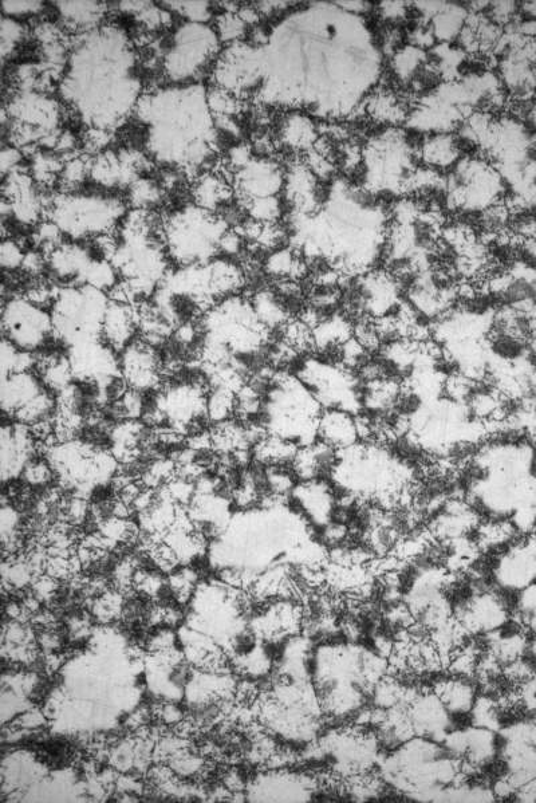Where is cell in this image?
<instances>
[{"instance_id":"cell-1","label":"cell","mask_w":536,"mask_h":803,"mask_svg":"<svg viewBox=\"0 0 536 803\" xmlns=\"http://www.w3.org/2000/svg\"><path fill=\"white\" fill-rule=\"evenodd\" d=\"M134 57L121 31H92L74 50L70 72L63 78V97L73 101L94 129L112 131L139 102Z\"/></svg>"},{"instance_id":"cell-2","label":"cell","mask_w":536,"mask_h":803,"mask_svg":"<svg viewBox=\"0 0 536 803\" xmlns=\"http://www.w3.org/2000/svg\"><path fill=\"white\" fill-rule=\"evenodd\" d=\"M136 108L141 120L152 125L149 149L157 160L197 168L214 152L218 132L201 86L147 94Z\"/></svg>"},{"instance_id":"cell-3","label":"cell","mask_w":536,"mask_h":803,"mask_svg":"<svg viewBox=\"0 0 536 803\" xmlns=\"http://www.w3.org/2000/svg\"><path fill=\"white\" fill-rule=\"evenodd\" d=\"M228 224L214 212L185 207L168 220L165 239L169 253L181 266L204 265L219 251Z\"/></svg>"},{"instance_id":"cell-4","label":"cell","mask_w":536,"mask_h":803,"mask_svg":"<svg viewBox=\"0 0 536 803\" xmlns=\"http://www.w3.org/2000/svg\"><path fill=\"white\" fill-rule=\"evenodd\" d=\"M51 222L74 239L110 234L125 214L120 200L101 196L62 195L50 203Z\"/></svg>"},{"instance_id":"cell-5","label":"cell","mask_w":536,"mask_h":803,"mask_svg":"<svg viewBox=\"0 0 536 803\" xmlns=\"http://www.w3.org/2000/svg\"><path fill=\"white\" fill-rule=\"evenodd\" d=\"M219 49L216 31L197 23H187L177 30L171 50L165 57V72L175 82L195 78L206 68Z\"/></svg>"},{"instance_id":"cell-6","label":"cell","mask_w":536,"mask_h":803,"mask_svg":"<svg viewBox=\"0 0 536 803\" xmlns=\"http://www.w3.org/2000/svg\"><path fill=\"white\" fill-rule=\"evenodd\" d=\"M3 334L21 350L38 349L53 338V318L27 301L26 298H11L3 307Z\"/></svg>"},{"instance_id":"cell-7","label":"cell","mask_w":536,"mask_h":803,"mask_svg":"<svg viewBox=\"0 0 536 803\" xmlns=\"http://www.w3.org/2000/svg\"><path fill=\"white\" fill-rule=\"evenodd\" d=\"M453 617L469 635L486 636L507 624L508 606L499 594L479 590L453 608Z\"/></svg>"},{"instance_id":"cell-8","label":"cell","mask_w":536,"mask_h":803,"mask_svg":"<svg viewBox=\"0 0 536 803\" xmlns=\"http://www.w3.org/2000/svg\"><path fill=\"white\" fill-rule=\"evenodd\" d=\"M161 364L163 358L160 357L157 348L139 338L122 350L121 375L129 388L143 393L157 391L164 383Z\"/></svg>"},{"instance_id":"cell-9","label":"cell","mask_w":536,"mask_h":803,"mask_svg":"<svg viewBox=\"0 0 536 803\" xmlns=\"http://www.w3.org/2000/svg\"><path fill=\"white\" fill-rule=\"evenodd\" d=\"M494 578L500 588L522 590L536 581V543L516 541L498 555Z\"/></svg>"},{"instance_id":"cell-10","label":"cell","mask_w":536,"mask_h":803,"mask_svg":"<svg viewBox=\"0 0 536 803\" xmlns=\"http://www.w3.org/2000/svg\"><path fill=\"white\" fill-rule=\"evenodd\" d=\"M302 510L303 518L315 527H325L333 521L337 507V488L330 479H314L301 482L291 494Z\"/></svg>"},{"instance_id":"cell-11","label":"cell","mask_w":536,"mask_h":803,"mask_svg":"<svg viewBox=\"0 0 536 803\" xmlns=\"http://www.w3.org/2000/svg\"><path fill=\"white\" fill-rule=\"evenodd\" d=\"M283 173L274 161L252 159L250 164L235 173V190L240 203L251 199L273 198L281 191Z\"/></svg>"},{"instance_id":"cell-12","label":"cell","mask_w":536,"mask_h":803,"mask_svg":"<svg viewBox=\"0 0 536 803\" xmlns=\"http://www.w3.org/2000/svg\"><path fill=\"white\" fill-rule=\"evenodd\" d=\"M409 720L416 736L443 743L451 727V714L435 692H419L408 704Z\"/></svg>"},{"instance_id":"cell-13","label":"cell","mask_w":536,"mask_h":803,"mask_svg":"<svg viewBox=\"0 0 536 803\" xmlns=\"http://www.w3.org/2000/svg\"><path fill=\"white\" fill-rule=\"evenodd\" d=\"M3 195L14 215L23 224L37 223L45 211V200L35 187L33 179L26 173L15 169L3 177Z\"/></svg>"},{"instance_id":"cell-14","label":"cell","mask_w":536,"mask_h":803,"mask_svg":"<svg viewBox=\"0 0 536 803\" xmlns=\"http://www.w3.org/2000/svg\"><path fill=\"white\" fill-rule=\"evenodd\" d=\"M318 440L337 451L348 450L360 443L356 413L345 409H322L318 419Z\"/></svg>"},{"instance_id":"cell-15","label":"cell","mask_w":536,"mask_h":803,"mask_svg":"<svg viewBox=\"0 0 536 803\" xmlns=\"http://www.w3.org/2000/svg\"><path fill=\"white\" fill-rule=\"evenodd\" d=\"M139 329L136 309L128 303L109 301L102 322L101 340L114 352L124 350Z\"/></svg>"},{"instance_id":"cell-16","label":"cell","mask_w":536,"mask_h":803,"mask_svg":"<svg viewBox=\"0 0 536 803\" xmlns=\"http://www.w3.org/2000/svg\"><path fill=\"white\" fill-rule=\"evenodd\" d=\"M433 692L443 702L451 715H465L471 712L478 699L475 683L468 677L451 676L437 680Z\"/></svg>"},{"instance_id":"cell-17","label":"cell","mask_w":536,"mask_h":803,"mask_svg":"<svg viewBox=\"0 0 536 803\" xmlns=\"http://www.w3.org/2000/svg\"><path fill=\"white\" fill-rule=\"evenodd\" d=\"M47 389L33 372L15 373L2 379V408L10 417Z\"/></svg>"},{"instance_id":"cell-18","label":"cell","mask_w":536,"mask_h":803,"mask_svg":"<svg viewBox=\"0 0 536 803\" xmlns=\"http://www.w3.org/2000/svg\"><path fill=\"white\" fill-rule=\"evenodd\" d=\"M299 447L293 440L278 435H267L266 438L252 447V458L262 467L290 466L297 456Z\"/></svg>"},{"instance_id":"cell-19","label":"cell","mask_w":536,"mask_h":803,"mask_svg":"<svg viewBox=\"0 0 536 803\" xmlns=\"http://www.w3.org/2000/svg\"><path fill=\"white\" fill-rule=\"evenodd\" d=\"M193 198H195L197 207L215 212L232 199V188L222 175L208 173L196 181L195 187H193Z\"/></svg>"},{"instance_id":"cell-20","label":"cell","mask_w":536,"mask_h":803,"mask_svg":"<svg viewBox=\"0 0 536 803\" xmlns=\"http://www.w3.org/2000/svg\"><path fill=\"white\" fill-rule=\"evenodd\" d=\"M57 5L65 21L74 27L88 29L98 25L104 17L105 7L98 2H59Z\"/></svg>"},{"instance_id":"cell-21","label":"cell","mask_w":536,"mask_h":803,"mask_svg":"<svg viewBox=\"0 0 536 803\" xmlns=\"http://www.w3.org/2000/svg\"><path fill=\"white\" fill-rule=\"evenodd\" d=\"M55 409H57V397L49 389H45L29 403L23 405L21 409H18L14 413L13 419L15 423L29 425L30 427V425L38 423V421L46 419V417L53 416Z\"/></svg>"},{"instance_id":"cell-22","label":"cell","mask_w":536,"mask_h":803,"mask_svg":"<svg viewBox=\"0 0 536 803\" xmlns=\"http://www.w3.org/2000/svg\"><path fill=\"white\" fill-rule=\"evenodd\" d=\"M236 393L224 387H211L207 395V416L210 423L218 424L234 419Z\"/></svg>"},{"instance_id":"cell-23","label":"cell","mask_w":536,"mask_h":803,"mask_svg":"<svg viewBox=\"0 0 536 803\" xmlns=\"http://www.w3.org/2000/svg\"><path fill=\"white\" fill-rule=\"evenodd\" d=\"M129 199L134 210H149L163 200V190L153 180L137 179L130 185Z\"/></svg>"},{"instance_id":"cell-24","label":"cell","mask_w":536,"mask_h":803,"mask_svg":"<svg viewBox=\"0 0 536 803\" xmlns=\"http://www.w3.org/2000/svg\"><path fill=\"white\" fill-rule=\"evenodd\" d=\"M207 105L212 116L234 117L242 110V101L223 88L208 90Z\"/></svg>"},{"instance_id":"cell-25","label":"cell","mask_w":536,"mask_h":803,"mask_svg":"<svg viewBox=\"0 0 536 803\" xmlns=\"http://www.w3.org/2000/svg\"><path fill=\"white\" fill-rule=\"evenodd\" d=\"M55 476L57 475H55L54 468L51 466L49 460L37 456V458L31 459L30 462L26 464L21 478L23 483H26L27 486L43 488L49 487V484L53 482Z\"/></svg>"},{"instance_id":"cell-26","label":"cell","mask_w":536,"mask_h":803,"mask_svg":"<svg viewBox=\"0 0 536 803\" xmlns=\"http://www.w3.org/2000/svg\"><path fill=\"white\" fill-rule=\"evenodd\" d=\"M164 5L188 19L189 23L204 25L211 19V6L208 2H165Z\"/></svg>"},{"instance_id":"cell-27","label":"cell","mask_w":536,"mask_h":803,"mask_svg":"<svg viewBox=\"0 0 536 803\" xmlns=\"http://www.w3.org/2000/svg\"><path fill=\"white\" fill-rule=\"evenodd\" d=\"M246 23L238 17V14L226 13L220 15L216 21V34L219 41L235 43L246 33Z\"/></svg>"},{"instance_id":"cell-28","label":"cell","mask_w":536,"mask_h":803,"mask_svg":"<svg viewBox=\"0 0 536 803\" xmlns=\"http://www.w3.org/2000/svg\"><path fill=\"white\" fill-rule=\"evenodd\" d=\"M90 163L92 161L85 160L82 156L66 160L65 167L62 169L63 183L67 187H76V185L81 184L90 173Z\"/></svg>"},{"instance_id":"cell-29","label":"cell","mask_w":536,"mask_h":803,"mask_svg":"<svg viewBox=\"0 0 536 803\" xmlns=\"http://www.w3.org/2000/svg\"><path fill=\"white\" fill-rule=\"evenodd\" d=\"M23 26L15 22L13 18L3 17L2 19V57L6 61L7 55L13 53L15 47L23 39Z\"/></svg>"},{"instance_id":"cell-30","label":"cell","mask_w":536,"mask_h":803,"mask_svg":"<svg viewBox=\"0 0 536 803\" xmlns=\"http://www.w3.org/2000/svg\"><path fill=\"white\" fill-rule=\"evenodd\" d=\"M25 255L22 247L15 240H5L2 243V251H0V263H2L3 269L14 271L22 267Z\"/></svg>"},{"instance_id":"cell-31","label":"cell","mask_w":536,"mask_h":803,"mask_svg":"<svg viewBox=\"0 0 536 803\" xmlns=\"http://www.w3.org/2000/svg\"><path fill=\"white\" fill-rule=\"evenodd\" d=\"M45 7L42 2H3V17H25L38 14Z\"/></svg>"},{"instance_id":"cell-32","label":"cell","mask_w":536,"mask_h":803,"mask_svg":"<svg viewBox=\"0 0 536 803\" xmlns=\"http://www.w3.org/2000/svg\"><path fill=\"white\" fill-rule=\"evenodd\" d=\"M243 249V235L236 230H227L224 232L222 239L219 242V251L226 255H238L242 253Z\"/></svg>"},{"instance_id":"cell-33","label":"cell","mask_w":536,"mask_h":803,"mask_svg":"<svg viewBox=\"0 0 536 803\" xmlns=\"http://www.w3.org/2000/svg\"><path fill=\"white\" fill-rule=\"evenodd\" d=\"M21 269L31 277H37L45 270V254L38 253V251H30L25 255V261L22 263Z\"/></svg>"},{"instance_id":"cell-34","label":"cell","mask_w":536,"mask_h":803,"mask_svg":"<svg viewBox=\"0 0 536 803\" xmlns=\"http://www.w3.org/2000/svg\"><path fill=\"white\" fill-rule=\"evenodd\" d=\"M22 161V153L18 148L5 147L2 151V175L6 177L9 173L18 169L19 163Z\"/></svg>"}]
</instances>
